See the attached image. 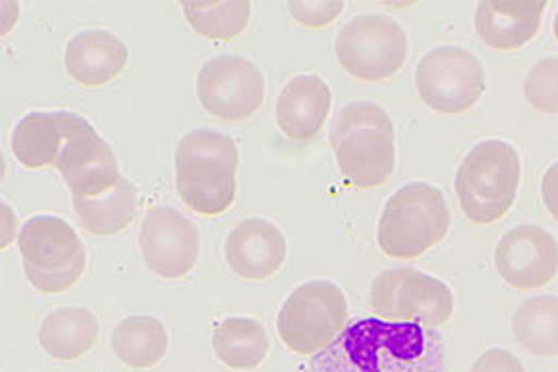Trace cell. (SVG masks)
Listing matches in <instances>:
<instances>
[{
	"mask_svg": "<svg viewBox=\"0 0 558 372\" xmlns=\"http://www.w3.org/2000/svg\"><path fill=\"white\" fill-rule=\"evenodd\" d=\"M495 264L498 276L514 290L545 288L557 276V240L541 226L512 228L496 245Z\"/></svg>",
	"mask_w": 558,
	"mask_h": 372,
	"instance_id": "14",
	"label": "cell"
},
{
	"mask_svg": "<svg viewBox=\"0 0 558 372\" xmlns=\"http://www.w3.org/2000/svg\"><path fill=\"white\" fill-rule=\"evenodd\" d=\"M54 167L73 197H99L121 178L113 147L83 116L73 113L63 149Z\"/></svg>",
	"mask_w": 558,
	"mask_h": 372,
	"instance_id": "13",
	"label": "cell"
},
{
	"mask_svg": "<svg viewBox=\"0 0 558 372\" xmlns=\"http://www.w3.org/2000/svg\"><path fill=\"white\" fill-rule=\"evenodd\" d=\"M197 99L209 116L228 123L254 117L266 99L259 67L240 55H217L197 73Z\"/></svg>",
	"mask_w": 558,
	"mask_h": 372,
	"instance_id": "11",
	"label": "cell"
},
{
	"mask_svg": "<svg viewBox=\"0 0 558 372\" xmlns=\"http://www.w3.org/2000/svg\"><path fill=\"white\" fill-rule=\"evenodd\" d=\"M19 233V218L13 207L7 202H0V252L11 248Z\"/></svg>",
	"mask_w": 558,
	"mask_h": 372,
	"instance_id": "29",
	"label": "cell"
},
{
	"mask_svg": "<svg viewBox=\"0 0 558 372\" xmlns=\"http://www.w3.org/2000/svg\"><path fill=\"white\" fill-rule=\"evenodd\" d=\"M470 372H524V364L507 348H490L474 360Z\"/></svg>",
	"mask_w": 558,
	"mask_h": 372,
	"instance_id": "28",
	"label": "cell"
},
{
	"mask_svg": "<svg viewBox=\"0 0 558 372\" xmlns=\"http://www.w3.org/2000/svg\"><path fill=\"white\" fill-rule=\"evenodd\" d=\"M288 257V242L274 221L247 218L229 231L226 262L229 269L247 283L274 276Z\"/></svg>",
	"mask_w": 558,
	"mask_h": 372,
	"instance_id": "15",
	"label": "cell"
},
{
	"mask_svg": "<svg viewBox=\"0 0 558 372\" xmlns=\"http://www.w3.org/2000/svg\"><path fill=\"white\" fill-rule=\"evenodd\" d=\"M76 218L90 236L109 238L129 228L140 214V192L128 178L99 197H73Z\"/></svg>",
	"mask_w": 558,
	"mask_h": 372,
	"instance_id": "21",
	"label": "cell"
},
{
	"mask_svg": "<svg viewBox=\"0 0 558 372\" xmlns=\"http://www.w3.org/2000/svg\"><path fill=\"white\" fill-rule=\"evenodd\" d=\"M128 63V45L105 28L76 33L64 49V69L69 77L90 89L111 83L125 71Z\"/></svg>",
	"mask_w": 558,
	"mask_h": 372,
	"instance_id": "18",
	"label": "cell"
},
{
	"mask_svg": "<svg viewBox=\"0 0 558 372\" xmlns=\"http://www.w3.org/2000/svg\"><path fill=\"white\" fill-rule=\"evenodd\" d=\"M543 202L553 218H557V166H550L543 178Z\"/></svg>",
	"mask_w": 558,
	"mask_h": 372,
	"instance_id": "30",
	"label": "cell"
},
{
	"mask_svg": "<svg viewBox=\"0 0 558 372\" xmlns=\"http://www.w3.org/2000/svg\"><path fill=\"white\" fill-rule=\"evenodd\" d=\"M440 334L416 324L357 319L314 357L310 372H446Z\"/></svg>",
	"mask_w": 558,
	"mask_h": 372,
	"instance_id": "1",
	"label": "cell"
},
{
	"mask_svg": "<svg viewBox=\"0 0 558 372\" xmlns=\"http://www.w3.org/2000/svg\"><path fill=\"white\" fill-rule=\"evenodd\" d=\"M521 176V154L514 145L502 140L476 143L457 169L460 209L472 224L493 226L514 206Z\"/></svg>",
	"mask_w": 558,
	"mask_h": 372,
	"instance_id": "4",
	"label": "cell"
},
{
	"mask_svg": "<svg viewBox=\"0 0 558 372\" xmlns=\"http://www.w3.org/2000/svg\"><path fill=\"white\" fill-rule=\"evenodd\" d=\"M408 52L404 26L388 14H357L336 37L338 63L360 83H384L398 75L407 64Z\"/></svg>",
	"mask_w": 558,
	"mask_h": 372,
	"instance_id": "9",
	"label": "cell"
},
{
	"mask_svg": "<svg viewBox=\"0 0 558 372\" xmlns=\"http://www.w3.org/2000/svg\"><path fill=\"white\" fill-rule=\"evenodd\" d=\"M512 333L521 347L536 359H557V296H536L522 302L512 319Z\"/></svg>",
	"mask_w": 558,
	"mask_h": 372,
	"instance_id": "24",
	"label": "cell"
},
{
	"mask_svg": "<svg viewBox=\"0 0 558 372\" xmlns=\"http://www.w3.org/2000/svg\"><path fill=\"white\" fill-rule=\"evenodd\" d=\"M187 25L204 39L229 43L245 33L252 21L250 2H181Z\"/></svg>",
	"mask_w": 558,
	"mask_h": 372,
	"instance_id": "25",
	"label": "cell"
},
{
	"mask_svg": "<svg viewBox=\"0 0 558 372\" xmlns=\"http://www.w3.org/2000/svg\"><path fill=\"white\" fill-rule=\"evenodd\" d=\"M369 309L380 321L416 324L436 333L454 314V295L448 284L426 272L386 269L372 283Z\"/></svg>",
	"mask_w": 558,
	"mask_h": 372,
	"instance_id": "8",
	"label": "cell"
},
{
	"mask_svg": "<svg viewBox=\"0 0 558 372\" xmlns=\"http://www.w3.org/2000/svg\"><path fill=\"white\" fill-rule=\"evenodd\" d=\"M548 2L545 0H488L474 11V31L484 47L495 52H517L536 37Z\"/></svg>",
	"mask_w": 558,
	"mask_h": 372,
	"instance_id": "16",
	"label": "cell"
},
{
	"mask_svg": "<svg viewBox=\"0 0 558 372\" xmlns=\"http://www.w3.org/2000/svg\"><path fill=\"white\" fill-rule=\"evenodd\" d=\"M140 250L151 274L163 280H181L197 266L202 236L175 207H153L141 226Z\"/></svg>",
	"mask_w": 558,
	"mask_h": 372,
	"instance_id": "12",
	"label": "cell"
},
{
	"mask_svg": "<svg viewBox=\"0 0 558 372\" xmlns=\"http://www.w3.org/2000/svg\"><path fill=\"white\" fill-rule=\"evenodd\" d=\"M330 145L343 181L354 190H376L396 169V131L390 113L374 101L342 107L330 128Z\"/></svg>",
	"mask_w": 558,
	"mask_h": 372,
	"instance_id": "3",
	"label": "cell"
},
{
	"mask_svg": "<svg viewBox=\"0 0 558 372\" xmlns=\"http://www.w3.org/2000/svg\"><path fill=\"white\" fill-rule=\"evenodd\" d=\"M452 226V214L440 188L412 181L390 195L378 219V245L392 260H416L440 244Z\"/></svg>",
	"mask_w": 558,
	"mask_h": 372,
	"instance_id": "5",
	"label": "cell"
},
{
	"mask_svg": "<svg viewBox=\"0 0 558 372\" xmlns=\"http://www.w3.org/2000/svg\"><path fill=\"white\" fill-rule=\"evenodd\" d=\"M101 334L99 319L89 309L52 310L38 328V345L54 360L73 362L89 355Z\"/></svg>",
	"mask_w": 558,
	"mask_h": 372,
	"instance_id": "20",
	"label": "cell"
},
{
	"mask_svg": "<svg viewBox=\"0 0 558 372\" xmlns=\"http://www.w3.org/2000/svg\"><path fill=\"white\" fill-rule=\"evenodd\" d=\"M331 111V89L326 79L307 73L290 79L276 101V123L292 142L316 140Z\"/></svg>",
	"mask_w": 558,
	"mask_h": 372,
	"instance_id": "17",
	"label": "cell"
},
{
	"mask_svg": "<svg viewBox=\"0 0 558 372\" xmlns=\"http://www.w3.org/2000/svg\"><path fill=\"white\" fill-rule=\"evenodd\" d=\"M21 19V4L19 2H0V37H7Z\"/></svg>",
	"mask_w": 558,
	"mask_h": 372,
	"instance_id": "31",
	"label": "cell"
},
{
	"mask_svg": "<svg viewBox=\"0 0 558 372\" xmlns=\"http://www.w3.org/2000/svg\"><path fill=\"white\" fill-rule=\"evenodd\" d=\"M71 111H33L23 117L11 135V149L26 169L54 166L63 149Z\"/></svg>",
	"mask_w": 558,
	"mask_h": 372,
	"instance_id": "19",
	"label": "cell"
},
{
	"mask_svg": "<svg viewBox=\"0 0 558 372\" xmlns=\"http://www.w3.org/2000/svg\"><path fill=\"white\" fill-rule=\"evenodd\" d=\"M557 83L558 59L555 55L545 57L538 63H534L524 77L522 83L524 99L534 111L555 117L558 111Z\"/></svg>",
	"mask_w": 558,
	"mask_h": 372,
	"instance_id": "26",
	"label": "cell"
},
{
	"mask_svg": "<svg viewBox=\"0 0 558 372\" xmlns=\"http://www.w3.org/2000/svg\"><path fill=\"white\" fill-rule=\"evenodd\" d=\"M211 347L216 359L231 371H255L266 360L269 338L262 322L247 316H229L214 326Z\"/></svg>",
	"mask_w": 558,
	"mask_h": 372,
	"instance_id": "23",
	"label": "cell"
},
{
	"mask_svg": "<svg viewBox=\"0 0 558 372\" xmlns=\"http://www.w3.org/2000/svg\"><path fill=\"white\" fill-rule=\"evenodd\" d=\"M288 13L292 16L293 23L317 31L330 26L343 13V2H288Z\"/></svg>",
	"mask_w": 558,
	"mask_h": 372,
	"instance_id": "27",
	"label": "cell"
},
{
	"mask_svg": "<svg viewBox=\"0 0 558 372\" xmlns=\"http://www.w3.org/2000/svg\"><path fill=\"white\" fill-rule=\"evenodd\" d=\"M7 171H9L7 159H4V155H2V152H0V183L4 181V178H7Z\"/></svg>",
	"mask_w": 558,
	"mask_h": 372,
	"instance_id": "32",
	"label": "cell"
},
{
	"mask_svg": "<svg viewBox=\"0 0 558 372\" xmlns=\"http://www.w3.org/2000/svg\"><path fill=\"white\" fill-rule=\"evenodd\" d=\"M111 347L128 369L147 371L166 359L169 334L166 324L151 314H133L114 324Z\"/></svg>",
	"mask_w": 558,
	"mask_h": 372,
	"instance_id": "22",
	"label": "cell"
},
{
	"mask_svg": "<svg viewBox=\"0 0 558 372\" xmlns=\"http://www.w3.org/2000/svg\"><path fill=\"white\" fill-rule=\"evenodd\" d=\"M240 149L216 129H195L175 149V188L179 197L204 218H217L233 206L238 195Z\"/></svg>",
	"mask_w": 558,
	"mask_h": 372,
	"instance_id": "2",
	"label": "cell"
},
{
	"mask_svg": "<svg viewBox=\"0 0 558 372\" xmlns=\"http://www.w3.org/2000/svg\"><path fill=\"white\" fill-rule=\"evenodd\" d=\"M19 252L28 284L40 295L69 292L87 269V250L75 228L57 216L26 219Z\"/></svg>",
	"mask_w": 558,
	"mask_h": 372,
	"instance_id": "6",
	"label": "cell"
},
{
	"mask_svg": "<svg viewBox=\"0 0 558 372\" xmlns=\"http://www.w3.org/2000/svg\"><path fill=\"white\" fill-rule=\"evenodd\" d=\"M416 89L434 113L462 116L483 99L486 71L474 52L460 45H442L420 59Z\"/></svg>",
	"mask_w": 558,
	"mask_h": 372,
	"instance_id": "10",
	"label": "cell"
},
{
	"mask_svg": "<svg viewBox=\"0 0 558 372\" xmlns=\"http://www.w3.org/2000/svg\"><path fill=\"white\" fill-rule=\"evenodd\" d=\"M350 309L342 288L330 280L300 284L281 304L279 340L298 357H316L348 326Z\"/></svg>",
	"mask_w": 558,
	"mask_h": 372,
	"instance_id": "7",
	"label": "cell"
}]
</instances>
